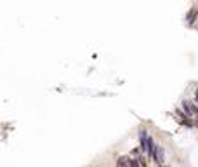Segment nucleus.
<instances>
[{
	"instance_id": "f257e3e1",
	"label": "nucleus",
	"mask_w": 198,
	"mask_h": 167,
	"mask_svg": "<svg viewBox=\"0 0 198 167\" xmlns=\"http://www.w3.org/2000/svg\"><path fill=\"white\" fill-rule=\"evenodd\" d=\"M183 108H184V112H186V115H188L189 118H198V106H196L193 101L184 99V101H183Z\"/></svg>"
},
{
	"instance_id": "7ed1b4c3",
	"label": "nucleus",
	"mask_w": 198,
	"mask_h": 167,
	"mask_svg": "<svg viewBox=\"0 0 198 167\" xmlns=\"http://www.w3.org/2000/svg\"><path fill=\"white\" fill-rule=\"evenodd\" d=\"M153 158H155L158 164H163V150L160 148V146L155 148V155H153Z\"/></svg>"
},
{
	"instance_id": "f03ea898",
	"label": "nucleus",
	"mask_w": 198,
	"mask_h": 167,
	"mask_svg": "<svg viewBox=\"0 0 198 167\" xmlns=\"http://www.w3.org/2000/svg\"><path fill=\"white\" fill-rule=\"evenodd\" d=\"M118 167H137V162H136V160H130V158H127V157H123V158L118 160Z\"/></svg>"
}]
</instances>
